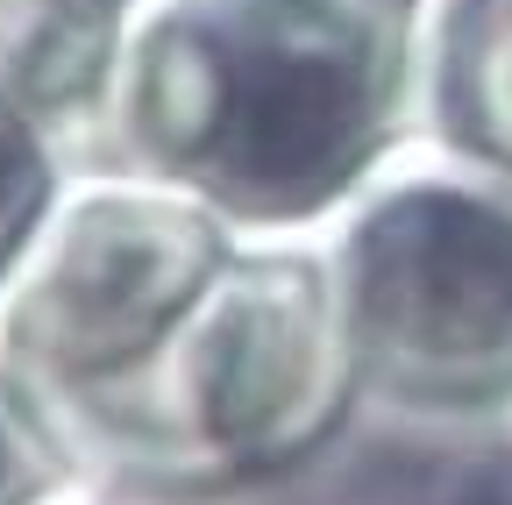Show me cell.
Masks as SVG:
<instances>
[{"label": "cell", "mask_w": 512, "mask_h": 505, "mask_svg": "<svg viewBox=\"0 0 512 505\" xmlns=\"http://www.w3.org/2000/svg\"><path fill=\"white\" fill-rule=\"evenodd\" d=\"M43 505H86V498H79V491H57V498H43Z\"/></svg>", "instance_id": "obj_9"}, {"label": "cell", "mask_w": 512, "mask_h": 505, "mask_svg": "<svg viewBox=\"0 0 512 505\" xmlns=\"http://www.w3.org/2000/svg\"><path fill=\"white\" fill-rule=\"evenodd\" d=\"M363 399L427 420L512 413V178L427 136L392 143L320 221Z\"/></svg>", "instance_id": "obj_3"}, {"label": "cell", "mask_w": 512, "mask_h": 505, "mask_svg": "<svg viewBox=\"0 0 512 505\" xmlns=\"http://www.w3.org/2000/svg\"><path fill=\"white\" fill-rule=\"evenodd\" d=\"M242 249L207 200L128 164H72L0 278V363L50 413L128 385Z\"/></svg>", "instance_id": "obj_4"}, {"label": "cell", "mask_w": 512, "mask_h": 505, "mask_svg": "<svg viewBox=\"0 0 512 505\" xmlns=\"http://www.w3.org/2000/svg\"><path fill=\"white\" fill-rule=\"evenodd\" d=\"M121 15V0H0V72L72 136V150L93 143V107Z\"/></svg>", "instance_id": "obj_6"}, {"label": "cell", "mask_w": 512, "mask_h": 505, "mask_svg": "<svg viewBox=\"0 0 512 505\" xmlns=\"http://www.w3.org/2000/svg\"><path fill=\"white\" fill-rule=\"evenodd\" d=\"M413 136L512 178V0H413Z\"/></svg>", "instance_id": "obj_5"}, {"label": "cell", "mask_w": 512, "mask_h": 505, "mask_svg": "<svg viewBox=\"0 0 512 505\" xmlns=\"http://www.w3.org/2000/svg\"><path fill=\"white\" fill-rule=\"evenodd\" d=\"M57 491H72V463H64L43 406L0 363V505H43Z\"/></svg>", "instance_id": "obj_8"}, {"label": "cell", "mask_w": 512, "mask_h": 505, "mask_svg": "<svg viewBox=\"0 0 512 505\" xmlns=\"http://www.w3.org/2000/svg\"><path fill=\"white\" fill-rule=\"evenodd\" d=\"M363 399L306 235H242L228 271L128 385L50 413L64 463L150 498H221L320 456Z\"/></svg>", "instance_id": "obj_2"}, {"label": "cell", "mask_w": 512, "mask_h": 505, "mask_svg": "<svg viewBox=\"0 0 512 505\" xmlns=\"http://www.w3.org/2000/svg\"><path fill=\"white\" fill-rule=\"evenodd\" d=\"M79 150L57 121L0 72V278L22 257V242L36 235V221L50 214L57 185L72 178Z\"/></svg>", "instance_id": "obj_7"}, {"label": "cell", "mask_w": 512, "mask_h": 505, "mask_svg": "<svg viewBox=\"0 0 512 505\" xmlns=\"http://www.w3.org/2000/svg\"><path fill=\"white\" fill-rule=\"evenodd\" d=\"M413 136V0H128L93 157L242 235H313Z\"/></svg>", "instance_id": "obj_1"}]
</instances>
